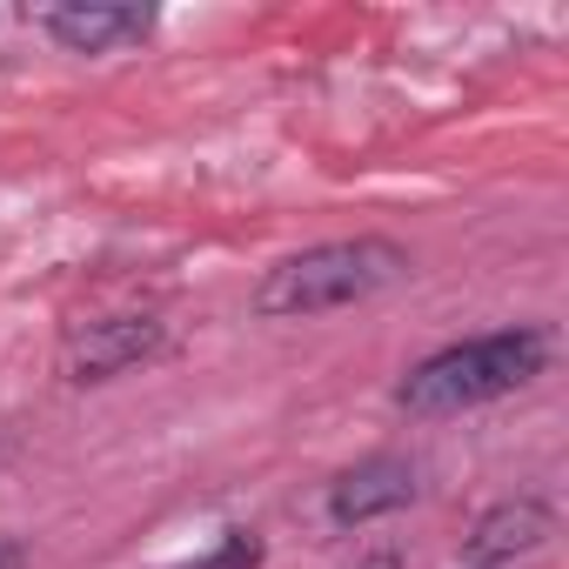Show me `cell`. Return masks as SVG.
Wrapping results in <instances>:
<instances>
[{"label": "cell", "instance_id": "cell-6", "mask_svg": "<svg viewBox=\"0 0 569 569\" xmlns=\"http://www.w3.org/2000/svg\"><path fill=\"white\" fill-rule=\"evenodd\" d=\"M549 536H556V509L542 496H502L496 509L476 516L462 562L469 569H516V556H536Z\"/></svg>", "mask_w": 569, "mask_h": 569}, {"label": "cell", "instance_id": "cell-8", "mask_svg": "<svg viewBox=\"0 0 569 569\" xmlns=\"http://www.w3.org/2000/svg\"><path fill=\"white\" fill-rule=\"evenodd\" d=\"M349 569H402V556H396V549H369V556H356Z\"/></svg>", "mask_w": 569, "mask_h": 569}, {"label": "cell", "instance_id": "cell-5", "mask_svg": "<svg viewBox=\"0 0 569 569\" xmlns=\"http://www.w3.org/2000/svg\"><path fill=\"white\" fill-rule=\"evenodd\" d=\"M409 502H416V462H402V456H369V462H356V469H342V476L329 482L322 522H329V529H369V522H382V516H396V509H409Z\"/></svg>", "mask_w": 569, "mask_h": 569}, {"label": "cell", "instance_id": "cell-3", "mask_svg": "<svg viewBox=\"0 0 569 569\" xmlns=\"http://www.w3.org/2000/svg\"><path fill=\"white\" fill-rule=\"evenodd\" d=\"M168 349V322L161 316H94L61 342V376L68 382H114L141 362H154Z\"/></svg>", "mask_w": 569, "mask_h": 569}, {"label": "cell", "instance_id": "cell-4", "mask_svg": "<svg viewBox=\"0 0 569 569\" xmlns=\"http://www.w3.org/2000/svg\"><path fill=\"white\" fill-rule=\"evenodd\" d=\"M34 28L61 54H121L154 34V8H121V0H54L34 8Z\"/></svg>", "mask_w": 569, "mask_h": 569}, {"label": "cell", "instance_id": "cell-7", "mask_svg": "<svg viewBox=\"0 0 569 569\" xmlns=\"http://www.w3.org/2000/svg\"><path fill=\"white\" fill-rule=\"evenodd\" d=\"M261 562V542H254V529H228L208 556H194V562H181V569H254Z\"/></svg>", "mask_w": 569, "mask_h": 569}, {"label": "cell", "instance_id": "cell-2", "mask_svg": "<svg viewBox=\"0 0 569 569\" xmlns=\"http://www.w3.org/2000/svg\"><path fill=\"white\" fill-rule=\"evenodd\" d=\"M409 274V248L389 234H349V241H316L289 261H274L254 281V316L261 322H316L336 309H356Z\"/></svg>", "mask_w": 569, "mask_h": 569}, {"label": "cell", "instance_id": "cell-1", "mask_svg": "<svg viewBox=\"0 0 569 569\" xmlns=\"http://www.w3.org/2000/svg\"><path fill=\"white\" fill-rule=\"evenodd\" d=\"M556 356V336L522 322V329H489V336H469V342H449L436 356H422L402 382H396V409L402 416H462V409H482V402H502L516 389H529Z\"/></svg>", "mask_w": 569, "mask_h": 569}, {"label": "cell", "instance_id": "cell-9", "mask_svg": "<svg viewBox=\"0 0 569 569\" xmlns=\"http://www.w3.org/2000/svg\"><path fill=\"white\" fill-rule=\"evenodd\" d=\"M21 562H28V549H21V542H0V569H21Z\"/></svg>", "mask_w": 569, "mask_h": 569}]
</instances>
